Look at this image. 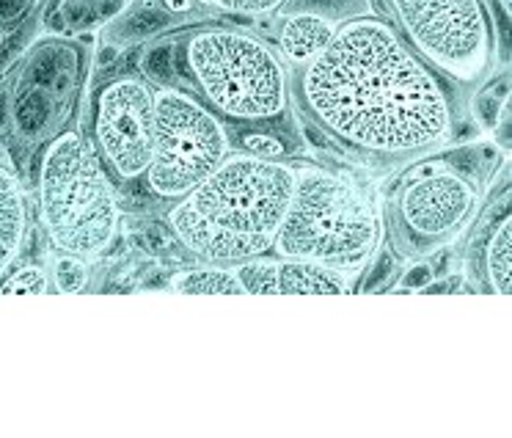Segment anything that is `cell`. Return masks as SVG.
Wrapping results in <instances>:
<instances>
[{
    "instance_id": "32",
    "label": "cell",
    "mask_w": 512,
    "mask_h": 438,
    "mask_svg": "<svg viewBox=\"0 0 512 438\" xmlns=\"http://www.w3.org/2000/svg\"><path fill=\"white\" fill-rule=\"evenodd\" d=\"M97 6H100V20L124 12V0H97Z\"/></svg>"
},
{
    "instance_id": "17",
    "label": "cell",
    "mask_w": 512,
    "mask_h": 438,
    "mask_svg": "<svg viewBox=\"0 0 512 438\" xmlns=\"http://www.w3.org/2000/svg\"><path fill=\"white\" fill-rule=\"evenodd\" d=\"M245 295H279V262L273 259H245L234 265Z\"/></svg>"
},
{
    "instance_id": "35",
    "label": "cell",
    "mask_w": 512,
    "mask_h": 438,
    "mask_svg": "<svg viewBox=\"0 0 512 438\" xmlns=\"http://www.w3.org/2000/svg\"><path fill=\"white\" fill-rule=\"evenodd\" d=\"M199 3H207V6H212V0H199Z\"/></svg>"
},
{
    "instance_id": "15",
    "label": "cell",
    "mask_w": 512,
    "mask_h": 438,
    "mask_svg": "<svg viewBox=\"0 0 512 438\" xmlns=\"http://www.w3.org/2000/svg\"><path fill=\"white\" fill-rule=\"evenodd\" d=\"M174 25V14L168 12L166 6L160 3H146V6H138L130 14H124L119 23L111 28V42L116 47L130 45V42H141V39H149V36L163 34L166 28Z\"/></svg>"
},
{
    "instance_id": "16",
    "label": "cell",
    "mask_w": 512,
    "mask_h": 438,
    "mask_svg": "<svg viewBox=\"0 0 512 438\" xmlns=\"http://www.w3.org/2000/svg\"><path fill=\"white\" fill-rule=\"evenodd\" d=\"M372 3L375 0H287L284 9L287 12L317 14V17H325L331 23L342 25L347 20L372 14Z\"/></svg>"
},
{
    "instance_id": "9",
    "label": "cell",
    "mask_w": 512,
    "mask_h": 438,
    "mask_svg": "<svg viewBox=\"0 0 512 438\" xmlns=\"http://www.w3.org/2000/svg\"><path fill=\"white\" fill-rule=\"evenodd\" d=\"M94 138L105 166L124 182L141 180L155 155V91L122 75L94 97Z\"/></svg>"
},
{
    "instance_id": "30",
    "label": "cell",
    "mask_w": 512,
    "mask_h": 438,
    "mask_svg": "<svg viewBox=\"0 0 512 438\" xmlns=\"http://www.w3.org/2000/svg\"><path fill=\"white\" fill-rule=\"evenodd\" d=\"M31 6H34V0H0V23L20 20Z\"/></svg>"
},
{
    "instance_id": "25",
    "label": "cell",
    "mask_w": 512,
    "mask_h": 438,
    "mask_svg": "<svg viewBox=\"0 0 512 438\" xmlns=\"http://www.w3.org/2000/svg\"><path fill=\"white\" fill-rule=\"evenodd\" d=\"M287 0H212L221 12L229 14H273L284 9Z\"/></svg>"
},
{
    "instance_id": "6",
    "label": "cell",
    "mask_w": 512,
    "mask_h": 438,
    "mask_svg": "<svg viewBox=\"0 0 512 438\" xmlns=\"http://www.w3.org/2000/svg\"><path fill=\"white\" fill-rule=\"evenodd\" d=\"M391 25L424 64L457 86H477L493 67L496 23L488 0H386Z\"/></svg>"
},
{
    "instance_id": "4",
    "label": "cell",
    "mask_w": 512,
    "mask_h": 438,
    "mask_svg": "<svg viewBox=\"0 0 512 438\" xmlns=\"http://www.w3.org/2000/svg\"><path fill=\"white\" fill-rule=\"evenodd\" d=\"M185 64L204 102L232 122H273L290 108V69L265 39L243 28H199L185 45Z\"/></svg>"
},
{
    "instance_id": "36",
    "label": "cell",
    "mask_w": 512,
    "mask_h": 438,
    "mask_svg": "<svg viewBox=\"0 0 512 438\" xmlns=\"http://www.w3.org/2000/svg\"><path fill=\"white\" fill-rule=\"evenodd\" d=\"M0 50H3V34H0Z\"/></svg>"
},
{
    "instance_id": "10",
    "label": "cell",
    "mask_w": 512,
    "mask_h": 438,
    "mask_svg": "<svg viewBox=\"0 0 512 438\" xmlns=\"http://www.w3.org/2000/svg\"><path fill=\"white\" fill-rule=\"evenodd\" d=\"M468 279L477 292L510 295L512 273V221H510V188L479 218L466 251Z\"/></svg>"
},
{
    "instance_id": "21",
    "label": "cell",
    "mask_w": 512,
    "mask_h": 438,
    "mask_svg": "<svg viewBox=\"0 0 512 438\" xmlns=\"http://www.w3.org/2000/svg\"><path fill=\"white\" fill-rule=\"evenodd\" d=\"M141 69H144V75L152 80V83L168 86V83L174 80V47L168 45V42L149 47Z\"/></svg>"
},
{
    "instance_id": "3",
    "label": "cell",
    "mask_w": 512,
    "mask_h": 438,
    "mask_svg": "<svg viewBox=\"0 0 512 438\" xmlns=\"http://www.w3.org/2000/svg\"><path fill=\"white\" fill-rule=\"evenodd\" d=\"M383 246V221L356 182L325 169H298L273 251L356 276Z\"/></svg>"
},
{
    "instance_id": "12",
    "label": "cell",
    "mask_w": 512,
    "mask_h": 438,
    "mask_svg": "<svg viewBox=\"0 0 512 438\" xmlns=\"http://www.w3.org/2000/svg\"><path fill=\"white\" fill-rule=\"evenodd\" d=\"M25 232H28L25 193L12 171L0 166V276L12 268L17 254L23 251Z\"/></svg>"
},
{
    "instance_id": "11",
    "label": "cell",
    "mask_w": 512,
    "mask_h": 438,
    "mask_svg": "<svg viewBox=\"0 0 512 438\" xmlns=\"http://www.w3.org/2000/svg\"><path fill=\"white\" fill-rule=\"evenodd\" d=\"M336 34V23L309 12H287L281 20L279 47L292 69L309 64L314 56L323 53V47Z\"/></svg>"
},
{
    "instance_id": "33",
    "label": "cell",
    "mask_w": 512,
    "mask_h": 438,
    "mask_svg": "<svg viewBox=\"0 0 512 438\" xmlns=\"http://www.w3.org/2000/svg\"><path fill=\"white\" fill-rule=\"evenodd\" d=\"M493 3L499 6L501 17H507V20H510V3H512V0H493Z\"/></svg>"
},
{
    "instance_id": "13",
    "label": "cell",
    "mask_w": 512,
    "mask_h": 438,
    "mask_svg": "<svg viewBox=\"0 0 512 438\" xmlns=\"http://www.w3.org/2000/svg\"><path fill=\"white\" fill-rule=\"evenodd\" d=\"M350 276L306 259H281L279 295H345Z\"/></svg>"
},
{
    "instance_id": "18",
    "label": "cell",
    "mask_w": 512,
    "mask_h": 438,
    "mask_svg": "<svg viewBox=\"0 0 512 438\" xmlns=\"http://www.w3.org/2000/svg\"><path fill=\"white\" fill-rule=\"evenodd\" d=\"M510 105V78L501 75L496 83H490L488 89H482L477 100H474V113L482 127H496L501 111Z\"/></svg>"
},
{
    "instance_id": "19",
    "label": "cell",
    "mask_w": 512,
    "mask_h": 438,
    "mask_svg": "<svg viewBox=\"0 0 512 438\" xmlns=\"http://www.w3.org/2000/svg\"><path fill=\"white\" fill-rule=\"evenodd\" d=\"M47 119H50V100L42 89H34L25 94L17 108V124L25 135H36L45 130Z\"/></svg>"
},
{
    "instance_id": "34",
    "label": "cell",
    "mask_w": 512,
    "mask_h": 438,
    "mask_svg": "<svg viewBox=\"0 0 512 438\" xmlns=\"http://www.w3.org/2000/svg\"><path fill=\"white\" fill-rule=\"evenodd\" d=\"M6 122V97L0 94V124Z\"/></svg>"
},
{
    "instance_id": "1",
    "label": "cell",
    "mask_w": 512,
    "mask_h": 438,
    "mask_svg": "<svg viewBox=\"0 0 512 438\" xmlns=\"http://www.w3.org/2000/svg\"><path fill=\"white\" fill-rule=\"evenodd\" d=\"M290 89L331 144L369 163L424 158L455 133L446 80L375 14L336 25L323 53L295 69Z\"/></svg>"
},
{
    "instance_id": "22",
    "label": "cell",
    "mask_w": 512,
    "mask_h": 438,
    "mask_svg": "<svg viewBox=\"0 0 512 438\" xmlns=\"http://www.w3.org/2000/svg\"><path fill=\"white\" fill-rule=\"evenodd\" d=\"M493 155V149H485V146H466V149H457V152H449L444 158V163H449L452 169L460 171L463 177L474 182L477 177H482L485 171V163Z\"/></svg>"
},
{
    "instance_id": "23",
    "label": "cell",
    "mask_w": 512,
    "mask_h": 438,
    "mask_svg": "<svg viewBox=\"0 0 512 438\" xmlns=\"http://www.w3.org/2000/svg\"><path fill=\"white\" fill-rule=\"evenodd\" d=\"M0 292L3 295H20V292H25V295H42V292H47V273L39 265H25V268L17 270L12 279L0 287Z\"/></svg>"
},
{
    "instance_id": "27",
    "label": "cell",
    "mask_w": 512,
    "mask_h": 438,
    "mask_svg": "<svg viewBox=\"0 0 512 438\" xmlns=\"http://www.w3.org/2000/svg\"><path fill=\"white\" fill-rule=\"evenodd\" d=\"M61 72H64V69H61V53H56V50H45L42 56L36 58V64H34L36 86H50Z\"/></svg>"
},
{
    "instance_id": "24",
    "label": "cell",
    "mask_w": 512,
    "mask_h": 438,
    "mask_svg": "<svg viewBox=\"0 0 512 438\" xmlns=\"http://www.w3.org/2000/svg\"><path fill=\"white\" fill-rule=\"evenodd\" d=\"M61 14L72 28H89L100 20V6L97 0H67Z\"/></svg>"
},
{
    "instance_id": "20",
    "label": "cell",
    "mask_w": 512,
    "mask_h": 438,
    "mask_svg": "<svg viewBox=\"0 0 512 438\" xmlns=\"http://www.w3.org/2000/svg\"><path fill=\"white\" fill-rule=\"evenodd\" d=\"M89 284V259L64 254L56 259V287L61 292H83Z\"/></svg>"
},
{
    "instance_id": "28",
    "label": "cell",
    "mask_w": 512,
    "mask_h": 438,
    "mask_svg": "<svg viewBox=\"0 0 512 438\" xmlns=\"http://www.w3.org/2000/svg\"><path fill=\"white\" fill-rule=\"evenodd\" d=\"M391 273H394V257L383 251V254L375 259V268L369 273V279L364 281V292H375L378 287H383V281L389 279Z\"/></svg>"
},
{
    "instance_id": "26",
    "label": "cell",
    "mask_w": 512,
    "mask_h": 438,
    "mask_svg": "<svg viewBox=\"0 0 512 438\" xmlns=\"http://www.w3.org/2000/svg\"><path fill=\"white\" fill-rule=\"evenodd\" d=\"M240 144H243V152L256 155V158H281V155H284V149H287L276 135H265V133H245Z\"/></svg>"
},
{
    "instance_id": "7",
    "label": "cell",
    "mask_w": 512,
    "mask_h": 438,
    "mask_svg": "<svg viewBox=\"0 0 512 438\" xmlns=\"http://www.w3.org/2000/svg\"><path fill=\"white\" fill-rule=\"evenodd\" d=\"M229 155L221 116L174 86L155 91V155L146 169L157 199H182Z\"/></svg>"
},
{
    "instance_id": "2",
    "label": "cell",
    "mask_w": 512,
    "mask_h": 438,
    "mask_svg": "<svg viewBox=\"0 0 512 438\" xmlns=\"http://www.w3.org/2000/svg\"><path fill=\"white\" fill-rule=\"evenodd\" d=\"M298 169L248 152L226 155L210 177L177 199L168 226L193 257L237 265L265 257L295 188Z\"/></svg>"
},
{
    "instance_id": "14",
    "label": "cell",
    "mask_w": 512,
    "mask_h": 438,
    "mask_svg": "<svg viewBox=\"0 0 512 438\" xmlns=\"http://www.w3.org/2000/svg\"><path fill=\"white\" fill-rule=\"evenodd\" d=\"M171 290L179 295H243V284L234 268L204 265V268L179 270L171 279Z\"/></svg>"
},
{
    "instance_id": "8",
    "label": "cell",
    "mask_w": 512,
    "mask_h": 438,
    "mask_svg": "<svg viewBox=\"0 0 512 438\" xmlns=\"http://www.w3.org/2000/svg\"><path fill=\"white\" fill-rule=\"evenodd\" d=\"M477 185L444 160H427L405 177L394 196L397 240L405 257L433 254L477 215Z\"/></svg>"
},
{
    "instance_id": "31",
    "label": "cell",
    "mask_w": 512,
    "mask_h": 438,
    "mask_svg": "<svg viewBox=\"0 0 512 438\" xmlns=\"http://www.w3.org/2000/svg\"><path fill=\"white\" fill-rule=\"evenodd\" d=\"M196 3L199 0H160V6H166L168 12L174 17H185V14L196 12Z\"/></svg>"
},
{
    "instance_id": "29",
    "label": "cell",
    "mask_w": 512,
    "mask_h": 438,
    "mask_svg": "<svg viewBox=\"0 0 512 438\" xmlns=\"http://www.w3.org/2000/svg\"><path fill=\"white\" fill-rule=\"evenodd\" d=\"M430 284H433V268L424 265V262H416L400 279L402 290H422V287H430Z\"/></svg>"
},
{
    "instance_id": "5",
    "label": "cell",
    "mask_w": 512,
    "mask_h": 438,
    "mask_svg": "<svg viewBox=\"0 0 512 438\" xmlns=\"http://www.w3.org/2000/svg\"><path fill=\"white\" fill-rule=\"evenodd\" d=\"M39 215L61 254L102 257L119 232V199L97 149L78 133L58 135L39 171Z\"/></svg>"
}]
</instances>
